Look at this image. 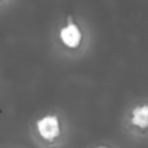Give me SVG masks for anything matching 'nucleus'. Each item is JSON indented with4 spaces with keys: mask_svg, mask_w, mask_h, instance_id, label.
<instances>
[{
    "mask_svg": "<svg viewBox=\"0 0 148 148\" xmlns=\"http://www.w3.org/2000/svg\"><path fill=\"white\" fill-rule=\"evenodd\" d=\"M37 131L45 140H52L60 133L59 119L57 116L47 114L37 121Z\"/></svg>",
    "mask_w": 148,
    "mask_h": 148,
    "instance_id": "f257e3e1",
    "label": "nucleus"
},
{
    "mask_svg": "<svg viewBox=\"0 0 148 148\" xmlns=\"http://www.w3.org/2000/svg\"><path fill=\"white\" fill-rule=\"evenodd\" d=\"M59 35H60L61 42H62L66 46L72 47V49L76 47V46L80 44L81 38H82L81 30H80L79 27H77L75 23H73V22H69L66 27H64V28L60 30Z\"/></svg>",
    "mask_w": 148,
    "mask_h": 148,
    "instance_id": "f03ea898",
    "label": "nucleus"
},
{
    "mask_svg": "<svg viewBox=\"0 0 148 148\" xmlns=\"http://www.w3.org/2000/svg\"><path fill=\"white\" fill-rule=\"evenodd\" d=\"M147 118H148V108L147 105L136 106L132 111V124L142 128L147 127Z\"/></svg>",
    "mask_w": 148,
    "mask_h": 148,
    "instance_id": "7ed1b4c3",
    "label": "nucleus"
},
{
    "mask_svg": "<svg viewBox=\"0 0 148 148\" xmlns=\"http://www.w3.org/2000/svg\"><path fill=\"white\" fill-rule=\"evenodd\" d=\"M98 148H105V147H98Z\"/></svg>",
    "mask_w": 148,
    "mask_h": 148,
    "instance_id": "20e7f679",
    "label": "nucleus"
}]
</instances>
